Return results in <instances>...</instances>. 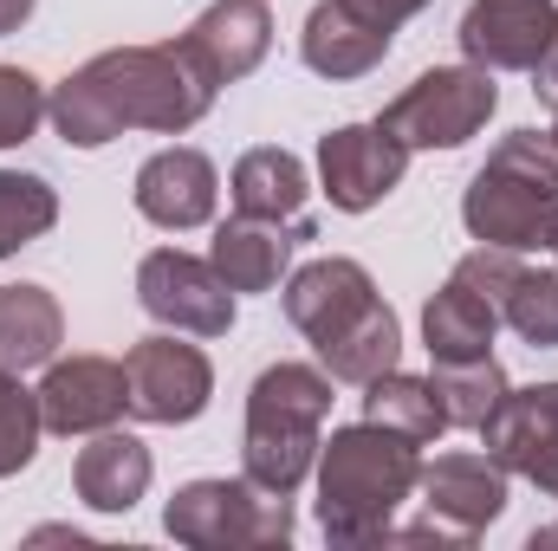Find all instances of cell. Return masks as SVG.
<instances>
[{
	"instance_id": "cell-1",
	"label": "cell",
	"mask_w": 558,
	"mask_h": 551,
	"mask_svg": "<svg viewBox=\"0 0 558 551\" xmlns=\"http://www.w3.org/2000/svg\"><path fill=\"white\" fill-rule=\"evenodd\" d=\"M208 105H215V85L189 65L182 46H118L78 65L46 98V118L72 149H98L124 131L182 137L189 124L208 118Z\"/></svg>"
},
{
	"instance_id": "cell-2",
	"label": "cell",
	"mask_w": 558,
	"mask_h": 551,
	"mask_svg": "<svg viewBox=\"0 0 558 551\" xmlns=\"http://www.w3.org/2000/svg\"><path fill=\"white\" fill-rule=\"evenodd\" d=\"M286 318L312 338L318 364L331 383H371L384 370H397L403 357V325L397 311L377 298L371 273L357 260H312L286 279Z\"/></svg>"
},
{
	"instance_id": "cell-3",
	"label": "cell",
	"mask_w": 558,
	"mask_h": 551,
	"mask_svg": "<svg viewBox=\"0 0 558 551\" xmlns=\"http://www.w3.org/2000/svg\"><path fill=\"white\" fill-rule=\"evenodd\" d=\"M422 454L410 434L357 421L318 448V526L331 546H384L397 506L416 493Z\"/></svg>"
},
{
	"instance_id": "cell-4",
	"label": "cell",
	"mask_w": 558,
	"mask_h": 551,
	"mask_svg": "<svg viewBox=\"0 0 558 551\" xmlns=\"http://www.w3.org/2000/svg\"><path fill=\"white\" fill-rule=\"evenodd\" d=\"M461 221L481 247L539 254L558 234V143L539 131H513L487 156V169L461 195Z\"/></svg>"
},
{
	"instance_id": "cell-5",
	"label": "cell",
	"mask_w": 558,
	"mask_h": 551,
	"mask_svg": "<svg viewBox=\"0 0 558 551\" xmlns=\"http://www.w3.org/2000/svg\"><path fill=\"white\" fill-rule=\"evenodd\" d=\"M325 415H331V377L312 364H274L247 390V480L267 493H299L305 474L318 467L325 448Z\"/></svg>"
},
{
	"instance_id": "cell-6",
	"label": "cell",
	"mask_w": 558,
	"mask_h": 551,
	"mask_svg": "<svg viewBox=\"0 0 558 551\" xmlns=\"http://www.w3.org/2000/svg\"><path fill=\"white\" fill-rule=\"evenodd\" d=\"M162 526L195 551H267L292 539V493H267L254 480H189L162 506Z\"/></svg>"
},
{
	"instance_id": "cell-7",
	"label": "cell",
	"mask_w": 558,
	"mask_h": 551,
	"mask_svg": "<svg viewBox=\"0 0 558 551\" xmlns=\"http://www.w3.org/2000/svg\"><path fill=\"white\" fill-rule=\"evenodd\" d=\"M494 105H500L494 72H481V65H435V72H422L377 124L397 143H410V149H461L468 137L487 131Z\"/></svg>"
},
{
	"instance_id": "cell-8",
	"label": "cell",
	"mask_w": 558,
	"mask_h": 551,
	"mask_svg": "<svg viewBox=\"0 0 558 551\" xmlns=\"http://www.w3.org/2000/svg\"><path fill=\"white\" fill-rule=\"evenodd\" d=\"M137 298L156 325L189 331V338H221L234 325V285L215 273V260H195L182 247H156L143 260Z\"/></svg>"
},
{
	"instance_id": "cell-9",
	"label": "cell",
	"mask_w": 558,
	"mask_h": 551,
	"mask_svg": "<svg viewBox=\"0 0 558 551\" xmlns=\"http://www.w3.org/2000/svg\"><path fill=\"white\" fill-rule=\"evenodd\" d=\"M124 383H131V415L137 421H195L215 396V370L195 344L182 338H143L124 351Z\"/></svg>"
},
{
	"instance_id": "cell-10",
	"label": "cell",
	"mask_w": 558,
	"mask_h": 551,
	"mask_svg": "<svg viewBox=\"0 0 558 551\" xmlns=\"http://www.w3.org/2000/svg\"><path fill=\"white\" fill-rule=\"evenodd\" d=\"M487 454L533 480L546 500H558V383H533V390H507L500 409L481 421Z\"/></svg>"
},
{
	"instance_id": "cell-11",
	"label": "cell",
	"mask_w": 558,
	"mask_h": 551,
	"mask_svg": "<svg viewBox=\"0 0 558 551\" xmlns=\"http://www.w3.org/2000/svg\"><path fill=\"white\" fill-rule=\"evenodd\" d=\"M410 169V143H397L384 124H344L331 137H318V182L331 195V208L364 215L377 208Z\"/></svg>"
},
{
	"instance_id": "cell-12",
	"label": "cell",
	"mask_w": 558,
	"mask_h": 551,
	"mask_svg": "<svg viewBox=\"0 0 558 551\" xmlns=\"http://www.w3.org/2000/svg\"><path fill=\"white\" fill-rule=\"evenodd\" d=\"M558 39L553 0H474L461 13V52L481 72H533Z\"/></svg>"
},
{
	"instance_id": "cell-13",
	"label": "cell",
	"mask_w": 558,
	"mask_h": 551,
	"mask_svg": "<svg viewBox=\"0 0 558 551\" xmlns=\"http://www.w3.org/2000/svg\"><path fill=\"white\" fill-rule=\"evenodd\" d=\"M175 46H182L189 65L221 91V85L247 78V72L274 52V7H267V0H215Z\"/></svg>"
},
{
	"instance_id": "cell-14",
	"label": "cell",
	"mask_w": 558,
	"mask_h": 551,
	"mask_svg": "<svg viewBox=\"0 0 558 551\" xmlns=\"http://www.w3.org/2000/svg\"><path fill=\"white\" fill-rule=\"evenodd\" d=\"M422 506L428 519H441L448 532H461L468 546L507 513V467L494 454H435L422 467Z\"/></svg>"
},
{
	"instance_id": "cell-15",
	"label": "cell",
	"mask_w": 558,
	"mask_h": 551,
	"mask_svg": "<svg viewBox=\"0 0 558 551\" xmlns=\"http://www.w3.org/2000/svg\"><path fill=\"white\" fill-rule=\"evenodd\" d=\"M39 415H46L52 434H98V428H118V415H131L124 364H111V357L52 364L46 383H39Z\"/></svg>"
},
{
	"instance_id": "cell-16",
	"label": "cell",
	"mask_w": 558,
	"mask_h": 551,
	"mask_svg": "<svg viewBox=\"0 0 558 551\" xmlns=\"http://www.w3.org/2000/svg\"><path fill=\"white\" fill-rule=\"evenodd\" d=\"M215 195H221V182H215V162L202 149L175 143V149L149 156L137 169V215L156 221V228H169V234L215 221Z\"/></svg>"
},
{
	"instance_id": "cell-17",
	"label": "cell",
	"mask_w": 558,
	"mask_h": 551,
	"mask_svg": "<svg viewBox=\"0 0 558 551\" xmlns=\"http://www.w3.org/2000/svg\"><path fill=\"white\" fill-rule=\"evenodd\" d=\"M299 241H312V221H305V215H299V221L234 215V221L215 228V254H208V260H215V273L228 279L234 292H274Z\"/></svg>"
},
{
	"instance_id": "cell-18",
	"label": "cell",
	"mask_w": 558,
	"mask_h": 551,
	"mask_svg": "<svg viewBox=\"0 0 558 551\" xmlns=\"http://www.w3.org/2000/svg\"><path fill=\"white\" fill-rule=\"evenodd\" d=\"M149 474H156L149 448L137 434H118V428H98L72 461V487L92 513H131L149 493Z\"/></svg>"
},
{
	"instance_id": "cell-19",
	"label": "cell",
	"mask_w": 558,
	"mask_h": 551,
	"mask_svg": "<svg viewBox=\"0 0 558 551\" xmlns=\"http://www.w3.org/2000/svg\"><path fill=\"white\" fill-rule=\"evenodd\" d=\"M494 331H500V305L481 298L468 279H448V285L422 305V344H428L435 364L494 357Z\"/></svg>"
},
{
	"instance_id": "cell-20",
	"label": "cell",
	"mask_w": 558,
	"mask_h": 551,
	"mask_svg": "<svg viewBox=\"0 0 558 551\" xmlns=\"http://www.w3.org/2000/svg\"><path fill=\"white\" fill-rule=\"evenodd\" d=\"M390 39H397V33L364 26V20H357V13H344L338 0H318V7H312V20H305L299 52H305V65H312L318 78H364L371 65H384Z\"/></svg>"
},
{
	"instance_id": "cell-21",
	"label": "cell",
	"mask_w": 558,
	"mask_h": 551,
	"mask_svg": "<svg viewBox=\"0 0 558 551\" xmlns=\"http://www.w3.org/2000/svg\"><path fill=\"white\" fill-rule=\"evenodd\" d=\"M59 338H65V318L46 285H0V370L52 364Z\"/></svg>"
},
{
	"instance_id": "cell-22",
	"label": "cell",
	"mask_w": 558,
	"mask_h": 551,
	"mask_svg": "<svg viewBox=\"0 0 558 551\" xmlns=\"http://www.w3.org/2000/svg\"><path fill=\"white\" fill-rule=\"evenodd\" d=\"M305 162L292 149H247L234 162V215H260V221H299L305 215Z\"/></svg>"
},
{
	"instance_id": "cell-23",
	"label": "cell",
	"mask_w": 558,
	"mask_h": 551,
	"mask_svg": "<svg viewBox=\"0 0 558 551\" xmlns=\"http://www.w3.org/2000/svg\"><path fill=\"white\" fill-rule=\"evenodd\" d=\"M364 421L397 428V434H410L416 448L448 428V415L435 403V383H428V377H403V370H384V377L364 383Z\"/></svg>"
},
{
	"instance_id": "cell-24",
	"label": "cell",
	"mask_w": 558,
	"mask_h": 551,
	"mask_svg": "<svg viewBox=\"0 0 558 551\" xmlns=\"http://www.w3.org/2000/svg\"><path fill=\"white\" fill-rule=\"evenodd\" d=\"M435 403L448 415V428H474L481 434V421L500 409V396L513 390L507 383V370L494 364V357H474V364H435Z\"/></svg>"
},
{
	"instance_id": "cell-25",
	"label": "cell",
	"mask_w": 558,
	"mask_h": 551,
	"mask_svg": "<svg viewBox=\"0 0 558 551\" xmlns=\"http://www.w3.org/2000/svg\"><path fill=\"white\" fill-rule=\"evenodd\" d=\"M59 221V195L46 175H20V169H0V260L33 247L46 228Z\"/></svg>"
},
{
	"instance_id": "cell-26",
	"label": "cell",
	"mask_w": 558,
	"mask_h": 551,
	"mask_svg": "<svg viewBox=\"0 0 558 551\" xmlns=\"http://www.w3.org/2000/svg\"><path fill=\"white\" fill-rule=\"evenodd\" d=\"M500 325H513L526 344H539V351H558V267L553 273H533V267H520V279L507 285V298H500Z\"/></svg>"
},
{
	"instance_id": "cell-27",
	"label": "cell",
	"mask_w": 558,
	"mask_h": 551,
	"mask_svg": "<svg viewBox=\"0 0 558 551\" xmlns=\"http://www.w3.org/2000/svg\"><path fill=\"white\" fill-rule=\"evenodd\" d=\"M46 415H39V390L20 383V370H0V480L20 474L39 454Z\"/></svg>"
},
{
	"instance_id": "cell-28",
	"label": "cell",
	"mask_w": 558,
	"mask_h": 551,
	"mask_svg": "<svg viewBox=\"0 0 558 551\" xmlns=\"http://www.w3.org/2000/svg\"><path fill=\"white\" fill-rule=\"evenodd\" d=\"M39 118H46V91H39V78L20 72V65H0V149L26 143L33 131H39Z\"/></svg>"
},
{
	"instance_id": "cell-29",
	"label": "cell",
	"mask_w": 558,
	"mask_h": 551,
	"mask_svg": "<svg viewBox=\"0 0 558 551\" xmlns=\"http://www.w3.org/2000/svg\"><path fill=\"white\" fill-rule=\"evenodd\" d=\"M338 7H344V13H357V20H364V26H377V33H397L403 20H416L428 0H338Z\"/></svg>"
},
{
	"instance_id": "cell-30",
	"label": "cell",
	"mask_w": 558,
	"mask_h": 551,
	"mask_svg": "<svg viewBox=\"0 0 558 551\" xmlns=\"http://www.w3.org/2000/svg\"><path fill=\"white\" fill-rule=\"evenodd\" d=\"M533 91H539V105H553L558 111V39L546 46V59L533 65Z\"/></svg>"
},
{
	"instance_id": "cell-31",
	"label": "cell",
	"mask_w": 558,
	"mask_h": 551,
	"mask_svg": "<svg viewBox=\"0 0 558 551\" xmlns=\"http://www.w3.org/2000/svg\"><path fill=\"white\" fill-rule=\"evenodd\" d=\"M26 13H33V0H0V33H20Z\"/></svg>"
},
{
	"instance_id": "cell-32",
	"label": "cell",
	"mask_w": 558,
	"mask_h": 551,
	"mask_svg": "<svg viewBox=\"0 0 558 551\" xmlns=\"http://www.w3.org/2000/svg\"><path fill=\"white\" fill-rule=\"evenodd\" d=\"M539 546H558V526H546V532H533V551Z\"/></svg>"
},
{
	"instance_id": "cell-33",
	"label": "cell",
	"mask_w": 558,
	"mask_h": 551,
	"mask_svg": "<svg viewBox=\"0 0 558 551\" xmlns=\"http://www.w3.org/2000/svg\"><path fill=\"white\" fill-rule=\"evenodd\" d=\"M546 254H553V260H558V234H553V247H546Z\"/></svg>"
},
{
	"instance_id": "cell-34",
	"label": "cell",
	"mask_w": 558,
	"mask_h": 551,
	"mask_svg": "<svg viewBox=\"0 0 558 551\" xmlns=\"http://www.w3.org/2000/svg\"><path fill=\"white\" fill-rule=\"evenodd\" d=\"M553 143H558V124H553Z\"/></svg>"
}]
</instances>
